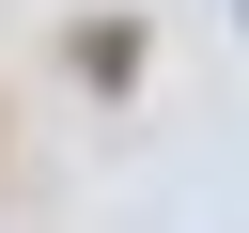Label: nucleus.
Here are the masks:
<instances>
[{
    "instance_id": "f257e3e1",
    "label": "nucleus",
    "mask_w": 249,
    "mask_h": 233,
    "mask_svg": "<svg viewBox=\"0 0 249 233\" xmlns=\"http://www.w3.org/2000/svg\"><path fill=\"white\" fill-rule=\"evenodd\" d=\"M0 171H16V140H0Z\"/></svg>"
}]
</instances>
